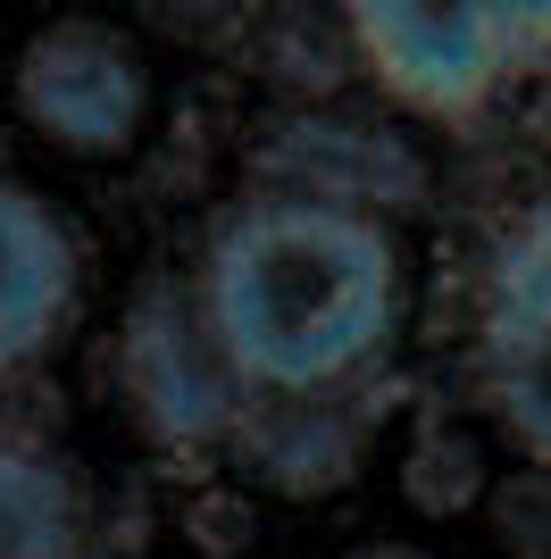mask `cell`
Instances as JSON below:
<instances>
[{
  "label": "cell",
  "mask_w": 551,
  "mask_h": 559,
  "mask_svg": "<svg viewBox=\"0 0 551 559\" xmlns=\"http://www.w3.org/2000/svg\"><path fill=\"white\" fill-rule=\"evenodd\" d=\"M0 559H92L84 543H25V535H0Z\"/></svg>",
  "instance_id": "4fadbf2b"
},
{
  "label": "cell",
  "mask_w": 551,
  "mask_h": 559,
  "mask_svg": "<svg viewBox=\"0 0 551 559\" xmlns=\"http://www.w3.org/2000/svg\"><path fill=\"white\" fill-rule=\"evenodd\" d=\"M234 9H243V0H134V17L151 25V34H176V43H201V34H218Z\"/></svg>",
  "instance_id": "7c38bea8"
},
{
  "label": "cell",
  "mask_w": 551,
  "mask_h": 559,
  "mask_svg": "<svg viewBox=\"0 0 551 559\" xmlns=\"http://www.w3.org/2000/svg\"><path fill=\"white\" fill-rule=\"evenodd\" d=\"M17 117L68 159H126L151 126V68L142 43L109 17H50L17 50Z\"/></svg>",
  "instance_id": "3957f363"
},
{
  "label": "cell",
  "mask_w": 551,
  "mask_h": 559,
  "mask_svg": "<svg viewBox=\"0 0 551 559\" xmlns=\"http://www.w3.org/2000/svg\"><path fill=\"white\" fill-rule=\"evenodd\" d=\"M351 559H426V551H418V543H360Z\"/></svg>",
  "instance_id": "5bb4252c"
},
{
  "label": "cell",
  "mask_w": 551,
  "mask_h": 559,
  "mask_svg": "<svg viewBox=\"0 0 551 559\" xmlns=\"http://www.w3.org/2000/svg\"><path fill=\"white\" fill-rule=\"evenodd\" d=\"M117 376L151 443L201 451L218 435H234L243 418V376L226 368V350L209 334L201 284H142L126 309V343H117Z\"/></svg>",
  "instance_id": "277c9868"
},
{
  "label": "cell",
  "mask_w": 551,
  "mask_h": 559,
  "mask_svg": "<svg viewBox=\"0 0 551 559\" xmlns=\"http://www.w3.org/2000/svg\"><path fill=\"white\" fill-rule=\"evenodd\" d=\"M201 309L243 393L318 401L401 334V242L367 210L251 192L201 251Z\"/></svg>",
  "instance_id": "6da1fadb"
},
{
  "label": "cell",
  "mask_w": 551,
  "mask_h": 559,
  "mask_svg": "<svg viewBox=\"0 0 551 559\" xmlns=\"http://www.w3.org/2000/svg\"><path fill=\"white\" fill-rule=\"evenodd\" d=\"M84 301V251L34 185L0 176V376L34 368Z\"/></svg>",
  "instance_id": "5b68a950"
},
{
  "label": "cell",
  "mask_w": 551,
  "mask_h": 559,
  "mask_svg": "<svg viewBox=\"0 0 551 559\" xmlns=\"http://www.w3.org/2000/svg\"><path fill=\"white\" fill-rule=\"evenodd\" d=\"M0 535L75 543V476L34 443H0Z\"/></svg>",
  "instance_id": "ba28073f"
},
{
  "label": "cell",
  "mask_w": 551,
  "mask_h": 559,
  "mask_svg": "<svg viewBox=\"0 0 551 559\" xmlns=\"http://www.w3.org/2000/svg\"><path fill=\"white\" fill-rule=\"evenodd\" d=\"M351 59L426 117H477L484 100L551 75V0H343Z\"/></svg>",
  "instance_id": "7a4b0ae2"
},
{
  "label": "cell",
  "mask_w": 551,
  "mask_h": 559,
  "mask_svg": "<svg viewBox=\"0 0 551 559\" xmlns=\"http://www.w3.org/2000/svg\"><path fill=\"white\" fill-rule=\"evenodd\" d=\"M493 326L551 350V201L527 210L493 251Z\"/></svg>",
  "instance_id": "52a82bcc"
},
{
  "label": "cell",
  "mask_w": 551,
  "mask_h": 559,
  "mask_svg": "<svg viewBox=\"0 0 551 559\" xmlns=\"http://www.w3.org/2000/svg\"><path fill=\"white\" fill-rule=\"evenodd\" d=\"M502 551L509 559H551V467L502 485Z\"/></svg>",
  "instance_id": "8fae6325"
},
{
  "label": "cell",
  "mask_w": 551,
  "mask_h": 559,
  "mask_svg": "<svg viewBox=\"0 0 551 559\" xmlns=\"http://www.w3.org/2000/svg\"><path fill=\"white\" fill-rule=\"evenodd\" d=\"M477 451L459 443V435H426V443L410 451V501L418 510H468V501H477Z\"/></svg>",
  "instance_id": "30bf717a"
},
{
  "label": "cell",
  "mask_w": 551,
  "mask_h": 559,
  "mask_svg": "<svg viewBox=\"0 0 551 559\" xmlns=\"http://www.w3.org/2000/svg\"><path fill=\"white\" fill-rule=\"evenodd\" d=\"M493 334H502V326H493ZM502 350H509V368H502V418L518 426V443L551 467V350L527 343V334H502Z\"/></svg>",
  "instance_id": "9c48e42d"
},
{
  "label": "cell",
  "mask_w": 551,
  "mask_h": 559,
  "mask_svg": "<svg viewBox=\"0 0 551 559\" xmlns=\"http://www.w3.org/2000/svg\"><path fill=\"white\" fill-rule=\"evenodd\" d=\"M259 176L268 192H293V201H335V210H410L418 201V159L410 142L343 126V117H293L284 134L259 151Z\"/></svg>",
  "instance_id": "8992f818"
}]
</instances>
